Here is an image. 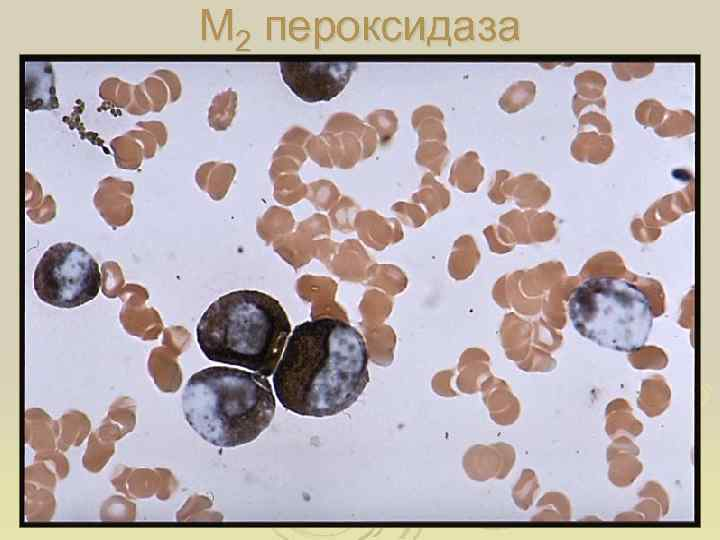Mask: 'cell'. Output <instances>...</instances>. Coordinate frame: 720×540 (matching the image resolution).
<instances>
[{
	"label": "cell",
	"mask_w": 720,
	"mask_h": 540,
	"mask_svg": "<svg viewBox=\"0 0 720 540\" xmlns=\"http://www.w3.org/2000/svg\"><path fill=\"white\" fill-rule=\"evenodd\" d=\"M137 125H138L140 128H143V129H145L146 131L150 132V133L154 136V138L156 139V141H157L160 145H164V144H165L166 138H167V134H166V129H165V126H164L163 123H161V122H156V121H153V122H139V123H137Z\"/></svg>",
	"instance_id": "obj_12"
},
{
	"label": "cell",
	"mask_w": 720,
	"mask_h": 540,
	"mask_svg": "<svg viewBox=\"0 0 720 540\" xmlns=\"http://www.w3.org/2000/svg\"><path fill=\"white\" fill-rule=\"evenodd\" d=\"M237 93L231 89L216 95L209 108V124L215 130L227 129L236 113Z\"/></svg>",
	"instance_id": "obj_7"
},
{
	"label": "cell",
	"mask_w": 720,
	"mask_h": 540,
	"mask_svg": "<svg viewBox=\"0 0 720 540\" xmlns=\"http://www.w3.org/2000/svg\"><path fill=\"white\" fill-rule=\"evenodd\" d=\"M368 358L363 336L346 321H305L288 338L273 374V390L285 409L300 416L337 415L365 390Z\"/></svg>",
	"instance_id": "obj_1"
},
{
	"label": "cell",
	"mask_w": 720,
	"mask_h": 540,
	"mask_svg": "<svg viewBox=\"0 0 720 540\" xmlns=\"http://www.w3.org/2000/svg\"><path fill=\"white\" fill-rule=\"evenodd\" d=\"M101 273L94 257L82 246L67 241L50 246L33 275L37 297L46 304L71 309L97 297Z\"/></svg>",
	"instance_id": "obj_5"
},
{
	"label": "cell",
	"mask_w": 720,
	"mask_h": 540,
	"mask_svg": "<svg viewBox=\"0 0 720 540\" xmlns=\"http://www.w3.org/2000/svg\"><path fill=\"white\" fill-rule=\"evenodd\" d=\"M291 332L278 300L257 290H236L212 302L202 314L196 337L210 361L272 376Z\"/></svg>",
	"instance_id": "obj_2"
},
{
	"label": "cell",
	"mask_w": 720,
	"mask_h": 540,
	"mask_svg": "<svg viewBox=\"0 0 720 540\" xmlns=\"http://www.w3.org/2000/svg\"><path fill=\"white\" fill-rule=\"evenodd\" d=\"M153 75L161 77L169 85L170 101H176L181 94V84L176 74L168 70H157Z\"/></svg>",
	"instance_id": "obj_11"
},
{
	"label": "cell",
	"mask_w": 720,
	"mask_h": 540,
	"mask_svg": "<svg viewBox=\"0 0 720 540\" xmlns=\"http://www.w3.org/2000/svg\"><path fill=\"white\" fill-rule=\"evenodd\" d=\"M189 426L218 447L254 441L272 422L276 401L267 377L227 366L194 373L182 394Z\"/></svg>",
	"instance_id": "obj_3"
},
{
	"label": "cell",
	"mask_w": 720,
	"mask_h": 540,
	"mask_svg": "<svg viewBox=\"0 0 720 540\" xmlns=\"http://www.w3.org/2000/svg\"><path fill=\"white\" fill-rule=\"evenodd\" d=\"M131 90L132 85L111 77L101 83L100 97L119 107H128L131 103Z\"/></svg>",
	"instance_id": "obj_8"
},
{
	"label": "cell",
	"mask_w": 720,
	"mask_h": 540,
	"mask_svg": "<svg viewBox=\"0 0 720 540\" xmlns=\"http://www.w3.org/2000/svg\"><path fill=\"white\" fill-rule=\"evenodd\" d=\"M142 84L150 100L152 111H161L168 100L166 86H164L162 81L154 77H148Z\"/></svg>",
	"instance_id": "obj_9"
},
{
	"label": "cell",
	"mask_w": 720,
	"mask_h": 540,
	"mask_svg": "<svg viewBox=\"0 0 720 540\" xmlns=\"http://www.w3.org/2000/svg\"><path fill=\"white\" fill-rule=\"evenodd\" d=\"M284 83L302 101L316 103L338 96L357 64L351 62H280Z\"/></svg>",
	"instance_id": "obj_6"
},
{
	"label": "cell",
	"mask_w": 720,
	"mask_h": 540,
	"mask_svg": "<svg viewBox=\"0 0 720 540\" xmlns=\"http://www.w3.org/2000/svg\"><path fill=\"white\" fill-rule=\"evenodd\" d=\"M134 101L127 107V112L134 115H142L152 111L150 100L148 99L143 84L133 86Z\"/></svg>",
	"instance_id": "obj_10"
},
{
	"label": "cell",
	"mask_w": 720,
	"mask_h": 540,
	"mask_svg": "<svg viewBox=\"0 0 720 540\" xmlns=\"http://www.w3.org/2000/svg\"><path fill=\"white\" fill-rule=\"evenodd\" d=\"M568 315L582 337L619 352L640 350L654 320L652 302L643 289L608 275L588 277L576 286L568 299Z\"/></svg>",
	"instance_id": "obj_4"
}]
</instances>
